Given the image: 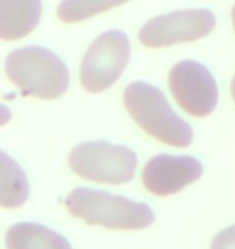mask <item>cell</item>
<instances>
[{
  "label": "cell",
  "instance_id": "cell-4",
  "mask_svg": "<svg viewBox=\"0 0 235 249\" xmlns=\"http://www.w3.org/2000/svg\"><path fill=\"white\" fill-rule=\"evenodd\" d=\"M69 168L84 180L124 185L136 175L137 154L108 141L81 142L69 152Z\"/></svg>",
  "mask_w": 235,
  "mask_h": 249
},
{
  "label": "cell",
  "instance_id": "cell-10",
  "mask_svg": "<svg viewBox=\"0 0 235 249\" xmlns=\"http://www.w3.org/2000/svg\"><path fill=\"white\" fill-rule=\"evenodd\" d=\"M7 249H73L60 233L32 222H19L5 235Z\"/></svg>",
  "mask_w": 235,
  "mask_h": 249
},
{
  "label": "cell",
  "instance_id": "cell-1",
  "mask_svg": "<svg viewBox=\"0 0 235 249\" xmlns=\"http://www.w3.org/2000/svg\"><path fill=\"white\" fill-rule=\"evenodd\" d=\"M5 73L23 96L53 101L68 91L69 71L57 53L46 47L28 46L10 52Z\"/></svg>",
  "mask_w": 235,
  "mask_h": 249
},
{
  "label": "cell",
  "instance_id": "cell-6",
  "mask_svg": "<svg viewBox=\"0 0 235 249\" xmlns=\"http://www.w3.org/2000/svg\"><path fill=\"white\" fill-rule=\"evenodd\" d=\"M216 28V17L206 8L176 10L148 19L139 31L145 47L161 49L206 37Z\"/></svg>",
  "mask_w": 235,
  "mask_h": 249
},
{
  "label": "cell",
  "instance_id": "cell-8",
  "mask_svg": "<svg viewBox=\"0 0 235 249\" xmlns=\"http://www.w3.org/2000/svg\"><path fill=\"white\" fill-rule=\"evenodd\" d=\"M203 165L192 156L158 154L152 157L142 172L143 186L155 196H171L198 181Z\"/></svg>",
  "mask_w": 235,
  "mask_h": 249
},
{
  "label": "cell",
  "instance_id": "cell-5",
  "mask_svg": "<svg viewBox=\"0 0 235 249\" xmlns=\"http://www.w3.org/2000/svg\"><path fill=\"white\" fill-rule=\"evenodd\" d=\"M131 57V42L121 29H110L94 39L81 63V84L87 92L107 91L121 78Z\"/></svg>",
  "mask_w": 235,
  "mask_h": 249
},
{
  "label": "cell",
  "instance_id": "cell-3",
  "mask_svg": "<svg viewBox=\"0 0 235 249\" xmlns=\"http://www.w3.org/2000/svg\"><path fill=\"white\" fill-rule=\"evenodd\" d=\"M66 207L71 215L87 225L111 230H142L155 222V212L147 204L91 188H78L69 193Z\"/></svg>",
  "mask_w": 235,
  "mask_h": 249
},
{
  "label": "cell",
  "instance_id": "cell-2",
  "mask_svg": "<svg viewBox=\"0 0 235 249\" xmlns=\"http://www.w3.org/2000/svg\"><path fill=\"white\" fill-rule=\"evenodd\" d=\"M124 106L139 126L159 142L172 147H188L193 131L172 110L164 94L153 84L134 81L124 89Z\"/></svg>",
  "mask_w": 235,
  "mask_h": 249
},
{
  "label": "cell",
  "instance_id": "cell-11",
  "mask_svg": "<svg viewBox=\"0 0 235 249\" xmlns=\"http://www.w3.org/2000/svg\"><path fill=\"white\" fill-rule=\"evenodd\" d=\"M29 183L21 167L8 156L0 152V204L5 209L21 207L28 201Z\"/></svg>",
  "mask_w": 235,
  "mask_h": 249
},
{
  "label": "cell",
  "instance_id": "cell-13",
  "mask_svg": "<svg viewBox=\"0 0 235 249\" xmlns=\"http://www.w3.org/2000/svg\"><path fill=\"white\" fill-rule=\"evenodd\" d=\"M211 249H235V225L219 231L211 243Z\"/></svg>",
  "mask_w": 235,
  "mask_h": 249
},
{
  "label": "cell",
  "instance_id": "cell-12",
  "mask_svg": "<svg viewBox=\"0 0 235 249\" xmlns=\"http://www.w3.org/2000/svg\"><path fill=\"white\" fill-rule=\"evenodd\" d=\"M127 2L129 0H62L57 17L63 23H79Z\"/></svg>",
  "mask_w": 235,
  "mask_h": 249
},
{
  "label": "cell",
  "instance_id": "cell-9",
  "mask_svg": "<svg viewBox=\"0 0 235 249\" xmlns=\"http://www.w3.org/2000/svg\"><path fill=\"white\" fill-rule=\"evenodd\" d=\"M42 0H0V37L18 41L31 34L41 21Z\"/></svg>",
  "mask_w": 235,
  "mask_h": 249
},
{
  "label": "cell",
  "instance_id": "cell-15",
  "mask_svg": "<svg viewBox=\"0 0 235 249\" xmlns=\"http://www.w3.org/2000/svg\"><path fill=\"white\" fill-rule=\"evenodd\" d=\"M232 23H234V29H235V5L232 8Z\"/></svg>",
  "mask_w": 235,
  "mask_h": 249
},
{
  "label": "cell",
  "instance_id": "cell-14",
  "mask_svg": "<svg viewBox=\"0 0 235 249\" xmlns=\"http://www.w3.org/2000/svg\"><path fill=\"white\" fill-rule=\"evenodd\" d=\"M231 92H232V97H234V102H235V76L232 79V86H231Z\"/></svg>",
  "mask_w": 235,
  "mask_h": 249
},
{
  "label": "cell",
  "instance_id": "cell-7",
  "mask_svg": "<svg viewBox=\"0 0 235 249\" xmlns=\"http://www.w3.org/2000/svg\"><path fill=\"white\" fill-rule=\"evenodd\" d=\"M169 89L179 106L193 117H208L219 101L216 79L204 65L195 60L174 65L169 73Z\"/></svg>",
  "mask_w": 235,
  "mask_h": 249
}]
</instances>
